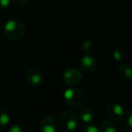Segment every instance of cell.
<instances>
[{
  "mask_svg": "<svg viewBox=\"0 0 132 132\" xmlns=\"http://www.w3.org/2000/svg\"><path fill=\"white\" fill-rule=\"evenodd\" d=\"M77 116L79 121L86 125L89 124V123H92V120L95 117V113H94L93 110H92L90 108H83L80 110L79 114Z\"/></svg>",
  "mask_w": 132,
  "mask_h": 132,
  "instance_id": "obj_9",
  "label": "cell"
},
{
  "mask_svg": "<svg viewBox=\"0 0 132 132\" xmlns=\"http://www.w3.org/2000/svg\"><path fill=\"white\" fill-rule=\"evenodd\" d=\"M79 126V119L73 111H64L61 114L58 127L62 132H74Z\"/></svg>",
  "mask_w": 132,
  "mask_h": 132,
  "instance_id": "obj_3",
  "label": "cell"
},
{
  "mask_svg": "<svg viewBox=\"0 0 132 132\" xmlns=\"http://www.w3.org/2000/svg\"><path fill=\"white\" fill-rule=\"evenodd\" d=\"M81 132H100V128L93 123H89L84 125Z\"/></svg>",
  "mask_w": 132,
  "mask_h": 132,
  "instance_id": "obj_16",
  "label": "cell"
},
{
  "mask_svg": "<svg viewBox=\"0 0 132 132\" xmlns=\"http://www.w3.org/2000/svg\"><path fill=\"white\" fill-rule=\"evenodd\" d=\"M80 65L82 72H84L85 73L92 74L97 69V60L92 54H84L81 58Z\"/></svg>",
  "mask_w": 132,
  "mask_h": 132,
  "instance_id": "obj_5",
  "label": "cell"
},
{
  "mask_svg": "<svg viewBox=\"0 0 132 132\" xmlns=\"http://www.w3.org/2000/svg\"><path fill=\"white\" fill-rule=\"evenodd\" d=\"M81 49L85 53V54H92L95 50V44L92 42V39H85L81 43Z\"/></svg>",
  "mask_w": 132,
  "mask_h": 132,
  "instance_id": "obj_12",
  "label": "cell"
},
{
  "mask_svg": "<svg viewBox=\"0 0 132 132\" xmlns=\"http://www.w3.org/2000/svg\"><path fill=\"white\" fill-rule=\"evenodd\" d=\"M26 81L31 86L38 87L44 81V74L40 69L36 67H32L26 72Z\"/></svg>",
  "mask_w": 132,
  "mask_h": 132,
  "instance_id": "obj_4",
  "label": "cell"
},
{
  "mask_svg": "<svg viewBox=\"0 0 132 132\" xmlns=\"http://www.w3.org/2000/svg\"><path fill=\"white\" fill-rule=\"evenodd\" d=\"M7 132H32L31 129L23 123H15L11 125Z\"/></svg>",
  "mask_w": 132,
  "mask_h": 132,
  "instance_id": "obj_14",
  "label": "cell"
},
{
  "mask_svg": "<svg viewBox=\"0 0 132 132\" xmlns=\"http://www.w3.org/2000/svg\"><path fill=\"white\" fill-rule=\"evenodd\" d=\"M113 59L118 62H123L126 59V53L121 47H116L113 51Z\"/></svg>",
  "mask_w": 132,
  "mask_h": 132,
  "instance_id": "obj_15",
  "label": "cell"
},
{
  "mask_svg": "<svg viewBox=\"0 0 132 132\" xmlns=\"http://www.w3.org/2000/svg\"><path fill=\"white\" fill-rule=\"evenodd\" d=\"M118 73L123 81H130L132 80V69L130 64L121 63L118 68Z\"/></svg>",
  "mask_w": 132,
  "mask_h": 132,
  "instance_id": "obj_10",
  "label": "cell"
},
{
  "mask_svg": "<svg viewBox=\"0 0 132 132\" xmlns=\"http://www.w3.org/2000/svg\"><path fill=\"white\" fill-rule=\"evenodd\" d=\"M64 82L68 85H76L82 79V74L80 70L76 68H68L62 75Z\"/></svg>",
  "mask_w": 132,
  "mask_h": 132,
  "instance_id": "obj_6",
  "label": "cell"
},
{
  "mask_svg": "<svg viewBox=\"0 0 132 132\" xmlns=\"http://www.w3.org/2000/svg\"><path fill=\"white\" fill-rule=\"evenodd\" d=\"M10 124V116L6 111L0 109V129H5Z\"/></svg>",
  "mask_w": 132,
  "mask_h": 132,
  "instance_id": "obj_13",
  "label": "cell"
},
{
  "mask_svg": "<svg viewBox=\"0 0 132 132\" xmlns=\"http://www.w3.org/2000/svg\"><path fill=\"white\" fill-rule=\"evenodd\" d=\"M131 117H132V112H131V110H128V115H127V119H128V126L129 127V128L132 127Z\"/></svg>",
  "mask_w": 132,
  "mask_h": 132,
  "instance_id": "obj_19",
  "label": "cell"
},
{
  "mask_svg": "<svg viewBox=\"0 0 132 132\" xmlns=\"http://www.w3.org/2000/svg\"><path fill=\"white\" fill-rule=\"evenodd\" d=\"M40 128L42 132H56L58 123L53 116L45 115L40 121Z\"/></svg>",
  "mask_w": 132,
  "mask_h": 132,
  "instance_id": "obj_8",
  "label": "cell"
},
{
  "mask_svg": "<svg viewBox=\"0 0 132 132\" xmlns=\"http://www.w3.org/2000/svg\"><path fill=\"white\" fill-rule=\"evenodd\" d=\"M100 132H118V127L113 121L104 120L101 125Z\"/></svg>",
  "mask_w": 132,
  "mask_h": 132,
  "instance_id": "obj_11",
  "label": "cell"
},
{
  "mask_svg": "<svg viewBox=\"0 0 132 132\" xmlns=\"http://www.w3.org/2000/svg\"><path fill=\"white\" fill-rule=\"evenodd\" d=\"M3 32L8 39L17 41L24 37L26 34V26L19 19H10L5 23Z\"/></svg>",
  "mask_w": 132,
  "mask_h": 132,
  "instance_id": "obj_2",
  "label": "cell"
},
{
  "mask_svg": "<svg viewBox=\"0 0 132 132\" xmlns=\"http://www.w3.org/2000/svg\"><path fill=\"white\" fill-rule=\"evenodd\" d=\"M106 113L112 120H120L124 117V109L120 104L111 102L107 105Z\"/></svg>",
  "mask_w": 132,
  "mask_h": 132,
  "instance_id": "obj_7",
  "label": "cell"
},
{
  "mask_svg": "<svg viewBox=\"0 0 132 132\" xmlns=\"http://www.w3.org/2000/svg\"><path fill=\"white\" fill-rule=\"evenodd\" d=\"M11 0H0V9H6L9 7Z\"/></svg>",
  "mask_w": 132,
  "mask_h": 132,
  "instance_id": "obj_18",
  "label": "cell"
},
{
  "mask_svg": "<svg viewBox=\"0 0 132 132\" xmlns=\"http://www.w3.org/2000/svg\"><path fill=\"white\" fill-rule=\"evenodd\" d=\"M64 101L72 108H81L88 101V94L83 89L78 87L68 88L63 93Z\"/></svg>",
  "mask_w": 132,
  "mask_h": 132,
  "instance_id": "obj_1",
  "label": "cell"
},
{
  "mask_svg": "<svg viewBox=\"0 0 132 132\" xmlns=\"http://www.w3.org/2000/svg\"><path fill=\"white\" fill-rule=\"evenodd\" d=\"M30 0H11V2H13L15 6H24L29 3Z\"/></svg>",
  "mask_w": 132,
  "mask_h": 132,
  "instance_id": "obj_17",
  "label": "cell"
}]
</instances>
